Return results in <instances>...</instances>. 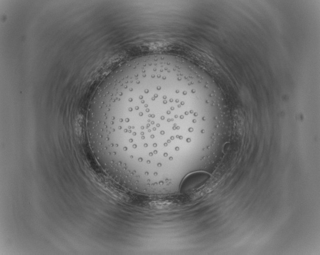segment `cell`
I'll return each mask as SVG.
<instances>
[{
	"label": "cell",
	"mask_w": 320,
	"mask_h": 255,
	"mask_svg": "<svg viewBox=\"0 0 320 255\" xmlns=\"http://www.w3.org/2000/svg\"><path fill=\"white\" fill-rule=\"evenodd\" d=\"M184 83L164 72H130L99 90L88 132L94 145L109 149L113 172L124 175L141 148H170L182 139L188 114Z\"/></svg>",
	"instance_id": "1"
}]
</instances>
